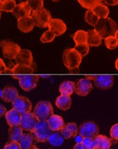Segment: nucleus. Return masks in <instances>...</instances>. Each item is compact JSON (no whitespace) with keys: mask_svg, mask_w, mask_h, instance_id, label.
<instances>
[{"mask_svg":"<svg viewBox=\"0 0 118 149\" xmlns=\"http://www.w3.org/2000/svg\"><path fill=\"white\" fill-rule=\"evenodd\" d=\"M94 27V29L98 33L102 39L108 36H114L118 29L116 22L109 17L99 19Z\"/></svg>","mask_w":118,"mask_h":149,"instance_id":"obj_1","label":"nucleus"},{"mask_svg":"<svg viewBox=\"0 0 118 149\" xmlns=\"http://www.w3.org/2000/svg\"><path fill=\"white\" fill-rule=\"evenodd\" d=\"M82 56L74 48L64 50L62 56L64 64L71 72L78 70L79 67L82 63Z\"/></svg>","mask_w":118,"mask_h":149,"instance_id":"obj_2","label":"nucleus"},{"mask_svg":"<svg viewBox=\"0 0 118 149\" xmlns=\"http://www.w3.org/2000/svg\"><path fill=\"white\" fill-rule=\"evenodd\" d=\"M53 131L49 127L47 120H39L31 132L37 142L46 143L48 141L50 135Z\"/></svg>","mask_w":118,"mask_h":149,"instance_id":"obj_3","label":"nucleus"},{"mask_svg":"<svg viewBox=\"0 0 118 149\" xmlns=\"http://www.w3.org/2000/svg\"><path fill=\"white\" fill-rule=\"evenodd\" d=\"M33 113L38 121L48 120L54 114V109L50 102L40 101L35 106Z\"/></svg>","mask_w":118,"mask_h":149,"instance_id":"obj_4","label":"nucleus"},{"mask_svg":"<svg viewBox=\"0 0 118 149\" xmlns=\"http://www.w3.org/2000/svg\"><path fill=\"white\" fill-rule=\"evenodd\" d=\"M31 17L34 20L35 25L41 28L48 27L49 22L51 20L50 12L44 8L32 11Z\"/></svg>","mask_w":118,"mask_h":149,"instance_id":"obj_5","label":"nucleus"},{"mask_svg":"<svg viewBox=\"0 0 118 149\" xmlns=\"http://www.w3.org/2000/svg\"><path fill=\"white\" fill-rule=\"evenodd\" d=\"M86 78L93 80L95 86L101 90L111 88L114 82L113 75H88L86 76Z\"/></svg>","mask_w":118,"mask_h":149,"instance_id":"obj_6","label":"nucleus"},{"mask_svg":"<svg viewBox=\"0 0 118 149\" xmlns=\"http://www.w3.org/2000/svg\"><path fill=\"white\" fill-rule=\"evenodd\" d=\"M98 125L93 121H86L79 126V134L83 138H96L99 135Z\"/></svg>","mask_w":118,"mask_h":149,"instance_id":"obj_7","label":"nucleus"},{"mask_svg":"<svg viewBox=\"0 0 118 149\" xmlns=\"http://www.w3.org/2000/svg\"><path fill=\"white\" fill-rule=\"evenodd\" d=\"M0 46L2 48L3 55L5 58L8 60H14L21 48L17 44L8 41L3 40L0 42Z\"/></svg>","mask_w":118,"mask_h":149,"instance_id":"obj_8","label":"nucleus"},{"mask_svg":"<svg viewBox=\"0 0 118 149\" xmlns=\"http://www.w3.org/2000/svg\"><path fill=\"white\" fill-rule=\"evenodd\" d=\"M12 106L13 108L21 115L30 112L32 109L31 102L24 96H18L12 102Z\"/></svg>","mask_w":118,"mask_h":149,"instance_id":"obj_9","label":"nucleus"},{"mask_svg":"<svg viewBox=\"0 0 118 149\" xmlns=\"http://www.w3.org/2000/svg\"><path fill=\"white\" fill-rule=\"evenodd\" d=\"M38 122L34 114L30 112L21 115L19 125L23 130L31 133Z\"/></svg>","mask_w":118,"mask_h":149,"instance_id":"obj_10","label":"nucleus"},{"mask_svg":"<svg viewBox=\"0 0 118 149\" xmlns=\"http://www.w3.org/2000/svg\"><path fill=\"white\" fill-rule=\"evenodd\" d=\"M39 80V76L25 75L19 80L20 86L26 91H30L36 88Z\"/></svg>","mask_w":118,"mask_h":149,"instance_id":"obj_11","label":"nucleus"},{"mask_svg":"<svg viewBox=\"0 0 118 149\" xmlns=\"http://www.w3.org/2000/svg\"><path fill=\"white\" fill-rule=\"evenodd\" d=\"M93 89V86L91 80L87 78L79 80L75 84V92L80 96H87Z\"/></svg>","mask_w":118,"mask_h":149,"instance_id":"obj_12","label":"nucleus"},{"mask_svg":"<svg viewBox=\"0 0 118 149\" xmlns=\"http://www.w3.org/2000/svg\"><path fill=\"white\" fill-rule=\"evenodd\" d=\"M16 64L31 65H33V56L32 52L27 49H21L15 58Z\"/></svg>","mask_w":118,"mask_h":149,"instance_id":"obj_13","label":"nucleus"},{"mask_svg":"<svg viewBox=\"0 0 118 149\" xmlns=\"http://www.w3.org/2000/svg\"><path fill=\"white\" fill-rule=\"evenodd\" d=\"M48 27L49 30L52 31L56 36H60L64 34L67 30V26L64 22L60 19H51Z\"/></svg>","mask_w":118,"mask_h":149,"instance_id":"obj_14","label":"nucleus"},{"mask_svg":"<svg viewBox=\"0 0 118 149\" xmlns=\"http://www.w3.org/2000/svg\"><path fill=\"white\" fill-rule=\"evenodd\" d=\"M18 26L20 31L24 33H29L33 30L35 24L31 15L24 17L18 19Z\"/></svg>","mask_w":118,"mask_h":149,"instance_id":"obj_15","label":"nucleus"},{"mask_svg":"<svg viewBox=\"0 0 118 149\" xmlns=\"http://www.w3.org/2000/svg\"><path fill=\"white\" fill-rule=\"evenodd\" d=\"M18 96V91L14 86H7L2 91L1 97L5 102L12 103Z\"/></svg>","mask_w":118,"mask_h":149,"instance_id":"obj_16","label":"nucleus"},{"mask_svg":"<svg viewBox=\"0 0 118 149\" xmlns=\"http://www.w3.org/2000/svg\"><path fill=\"white\" fill-rule=\"evenodd\" d=\"M32 10L27 2H21L15 6L12 14L18 19L27 16H30Z\"/></svg>","mask_w":118,"mask_h":149,"instance_id":"obj_17","label":"nucleus"},{"mask_svg":"<svg viewBox=\"0 0 118 149\" xmlns=\"http://www.w3.org/2000/svg\"><path fill=\"white\" fill-rule=\"evenodd\" d=\"M47 121L50 128L53 132L60 131L65 126L62 117L57 114H53Z\"/></svg>","mask_w":118,"mask_h":149,"instance_id":"obj_18","label":"nucleus"},{"mask_svg":"<svg viewBox=\"0 0 118 149\" xmlns=\"http://www.w3.org/2000/svg\"><path fill=\"white\" fill-rule=\"evenodd\" d=\"M5 116L7 123L10 127L19 125L21 114H20L17 111H16L13 108L7 112Z\"/></svg>","mask_w":118,"mask_h":149,"instance_id":"obj_19","label":"nucleus"},{"mask_svg":"<svg viewBox=\"0 0 118 149\" xmlns=\"http://www.w3.org/2000/svg\"><path fill=\"white\" fill-rule=\"evenodd\" d=\"M35 66L34 63L31 65L16 64L11 68L12 74H33L34 73Z\"/></svg>","mask_w":118,"mask_h":149,"instance_id":"obj_20","label":"nucleus"},{"mask_svg":"<svg viewBox=\"0 0 118 149\" xmlns=\"http://www.w3.org/2000/svg\"><path fill=\"white\" fill-rule=\"evenodd\" d=\"M111 141L107 136L98 135L95 138L94 149H110Z\"/></svg>","mask_w":118,"mask_h":149,"instance_id":"obj_21","label":"nucleus"},{"mask_svg":"<svg viewBox=\"0 0 118 149\" xmlns=\"http://www.w3.org/2000/svg\"><path fill=\"white\" fill-rule=\"evenodd\" d=\"M75 83L69 80L64 81L59 86V91L62 95L70 96L75 91Z\"/></svg>","mask_w":118,"mask_h":149,"instance_id":"obj_22","label":"nucleus"},{"mask_svg":"<svg viewBox=\"0 0 118 149\" xmlns=\"http://www.w3.org/2000/svg\"><path fill=\"white\" fill-rule=\"evenodd\" d=\"M87 33V44L90 46L97 47L102 44V38L95 29L89 30Z\"/></svg>","mask_w":118,"mask_h":149,"instance_id":"obj_23","label":"nucleus"},{"mask_svg":"<svg viewBox=\"0 0 118 149\" xmlns=\"http://www.w3.org/2000/svg\"><path fill=\"white\" fill-rule=\"evenodd\" d=\"M55 104L59 109L67 111L70 109L72 105V99L69 96L61 95L56 100Z\"/></svg>","mask_w":118,"mask_h":149,"instance_id":"obj_24","label":"nucleus"},{"mask_svg":"<svg viewBox=\"0 0 118 149\" xmlns=\"http://www.w3.org/2000/svg\"><path fill=\"white\" fill-rule=\"evenodd\" d=\"M34 137L32 133H27L23 134L18 143L22 149H29L31 148L34 143Z\"/></svg>","mask_w":118,"mask_h":149,"instance_id":"obj_25","label":"nucleus"},{"mask_svg":"<svg viewBox=\"0 0 118 149\" xmlns=\"http://www.w3.org/2000/svg\"><path fill=\"white\" fill-rule=\"evenodd\" d=\"M23 135V130L20 125L10 127L8 130V136L10 141H19L20 138Z\"/></svg>","mask_w":118,"mask_h":149,"instance_id":"obj_26","label":"nucleus"},{"mask_svg":"<svg viewBox=\"0 0 118 149\" xmlns=\"http://www.w3.org/2000/svg\"><path fill=\"white\" fill-rule=\"evenodd\" d=\"M64 138L61 132L56 131L53 132L50 135L48 141L53 146H60L64 143Z\"/></svg>","mask_w":118,"mask_h":149,"instance_id":"obj_27","label":"nucleus"},{"mask_svg":"<svg viewBox=\"0 0 118 149\" xmlns=\"http://www.w3.org/2000/svg\"><path fill=\"white\" fill-rule=\"evenodd\" d=\"M92 10L99 19L108 17L109 13V10L108 7L101 3L95 6Z\"/></svg>","mask_w":118,"mask_h":149,"instance_id":"obj_28","label":"nucleus"},{"mask_svg":"<svg viewBox=\"0 0 118 149\" xmlns=\"http://www.w3.org/2000/svg\"><path fill=\"white\" fill-rule=\"evenodd\" d=\"M88 33L84 30L77 31L73 35V40L76 44L87 43Z\"/></svg>","mask_w":118,"mask_h":149,"instance_id":"obj_29","label":"nucleus"},{"mask_svg":"<svg viewBox=\"0 0 118 149\" xmlns=\"http://www.w3.org/2000/svg\"><path fill=\"white\" fill-rule=\"evenodd\" d=\"M84 19L86 23L91 26H95L98 22L99 18L95 14L92 10H88L84 15Z\"/></svg>","mask_w":118,"mask_h":149,"instance_id":"obj_30","label":"nucleus"},{"mask_svg":"<svg viewBox=\"0 0 118 149\" xmlns=\"http://www.w3.org/2000/svg\"><path fill=\"white\" fill-rule=\"evenodd\" d=\"M16 6L15 0H3L1 10L6 12H12Z\"/></svg>","mask_w":118,"mask_h":149,"instance_id":"obj_31","label":"nucleus"},{"mask_svg":"<svg viewBox=\"0 0 118 149\" xmlns=\"http://www.w3.org/2000/svg\"><path fill=\"white\" fill-rule=\"evenodd\" d=\"M102 1V0H78L80 5L88 10H92L95 6L101 3Z\"/></svg>","mask_w":118,"mask_h":149,"instance_id":"obj_32","label":"nucleus"},{"mask_svg":"<svg viewBox=\"0 0 118 149\" xmlns=\"http://www.w3.org/2000/svg\"><path fill=\"white\" fill-rule=\"evenodd\" d=\"M104 44L109 50H114L118 47V41L114 36H111L104 39Z\"/></svg>","mask_w":118,"mask_h":149,"instance_id":"obj_33","label":"nucleus"},{"mask_svg":"<svg viewBox=\"0 0 118 149\" xmlns=\"http://www.w3.org/2000/svg\"><path fill=\"white\" fill-rule=\"evenodd\" d=\"M74 49L82 56V57H83L88 54L90 50V46L87 43L76 44L74 46Z\"/></svg>","mask_w":118,"mask_h":149,"instance_id":"obj_34","label":"nucleus"},{"mask_svg":"<svg viewBox=\"0 0 118 149\" xmlns=\"http://www.w3.org/2000/svg\"><path fill=\"white\" fill-rule=\"evenodd\" d=\"M32 11L43 8V0H27L26 2Z\"/></svg>","mask_w":118,"mask_h":149,"instance_id":"obj_35","label":"nucleus"},{"mask_svg":"<svg viewBox=\"0 0 118 149\" xmlns=\"http://www.w3.org/2000/svg\"><path fill=\"white\" fill-rule=\"evenodd\" d=\"M56 35L50 30H47L44 32L40 37V41L43 43H48L53 41Z\"/></svg>","mask_w":118,"mask_h":149,"instance_id":"obj_36","label":"nucleus"},{"mask_svg":"<svg viewBox=\"0 0 118 149\" xmlns=\"http://www.w3.org/2000/svg\"><path fill=\"white\" fill-rule=\"evenodd\" d=\"M82 144L85 149H94L95 148V138L91 137L83 138Z\"/></svg>","mask_w":118,"mask_h":149,"instance_id":"obj_37","label":"nucleus"},{"mask_svg":"<svg viewBox=\"0 0 118 149\" xmlns=\"http://www.w3.org/2000/svg\"><path fill=\"white\" fill-rule=\"evenodd\" d=\"M65 126L71 132L72 134V138H75L77 135L78 133L79 128L76 123L73 122L69 123L66 125H65Z\"/></svg>","mask_w":118,"mask_h":149,"instance_id":"obj_38","label":"nucleus"},{"mask_svg":"<svg viewBox=\"0 0 118 149\" xmlns=\"http://www.w3.org/2000/svg\"><path fill=\"white\" fill-rule=\"evenodd\" d=\"M4 149H22L18 141H11L5 145Z\"/></svg>","mask_w":118,"mask_h":149,"instance_id":"obj_39","label":"nucleus"},{"mask_svg":"<svg viewBox=\"0 0 118 149\" xmlns=\"http://www.w3.org/2000/svg\"><path fill=\"white\" fill-rule=\"evenodd\" d=\"M110 135L112 139L118 140V123L112 127L110 130Z\"/></svg>","mask_w":118,"mask_h":149,"instance_id":"obj_40","label":"nucleus"},{"mask_svg":"<svg viewBox=\"0 0 118 149\" xmlns=\"http://www.w3.org/2000/svg\"><path fill=\"white\" fill-rule=\"evenodd\" d=\"M60 132L64 139H69L72 138V134L71 132L67 129V128L66 126H64V128L60 130Z\"/></svg>","mask_w":118,"mask_h":149,"instance_id":"obj_41","label":"nucleus"},{"mask_svg":"<svg viewBox=\"0 0 118 149\" xmlns=\"http://www.w3.org/2000/svg\"><path fill=\"white\" fill-rule=\"evenodd\" d=\"M2 73H12L11 70L7 68L3 61L0 58V74Z\"/></svg>","mask_w":118,"mask_h":149,"instance_id":"obj_42","label":"nucleus"},{"mask_svg":"<svg viewBox=\"0 0 118 149\" xmlns=\"http://www.w3.org/2000/svg\"><path fill=\"white\" fill-rule=\"evenodd\" d=\"M105 3L109 6H116L118 5V0H102Z\"/></svg>","mask_w":118,"mask_h":149,"instance_id":"obj_43","label":"nucleus"},{"mask_svg":"<svg viewBox=\"0 0 118 149\" xmlns=\"http://www.w3.org/2000/svg\"><path fill=\"white\" fill-rule=\"evenodd\" d=\"M7 113V109L3 104H0V117L5 116Z\"/></svg>","mask_w":118,"mask_h":149,"instance_id":"obj_44","label":"nucleus"},{"mask_svg":"<svg viewBox=\"0 0 118 149\" xmlns=\"http://www.w3.org/2000/svg\"><path fill=\"white\" fill-rule=\"evenodd\" d=\"M73 149H85L82 143H77L74 146Z\"/></svg>","mask_w":118,"mask_h":149,"instance_id":"obj_45","label":"nucleus"},{"mask_svg":"<svg viewBox=\"0 0 118 149\" xmlns=\"http://www.w3.org/2000/svg\"><path fill=\"white\" fill-rule=\"evenodd\" d=\"M75 138V140H76L77 143H82V140H83V138L82 136H80L79 135V136H76Z\"/></svg>","mask_w":118,"mask_h":149,"instance_id":"obj_46","label":"nucleus"},{"mask_svg":"<svg viewBox=\"0 0 118 149\" xmlns=\"http://www.w3.org/2000/svg\"><path fill=\"white\" fill-rule=\"evenodd\" d=\"M24 75H14L12 76V78H14L15 79H19V80Z\"/></svg>","mask_w":118,"mask_h":149,"instance_id":"obj_47","label":"nucleus"},{"mask_svg":"<svg viewBox=\"0 0 118 149\" xmlns=\"http://www.w3.org/2000/svg\"><path fill=\"white\" fill-rule=\"evenodd\" d=\"M115 68H116V69L118 70V58L117 60H116V61H115Z\"/></svg>","mask_w":118,"mask_h":149,"instance_id":"obj_48","label":"nucleus"},{"mask_svg":"<svg viewBox=\"0 0 118 149\" xmlns=\"http://www.w3.org/2000/svg\"><path fill=\"white\" fill-rule=\"evenodd\" d=\"M114 36H115V38L117 39V40H118V29L117 31V32L115 33V35H114Z\"/></svg>","mask_w":118,"mask_h":149,"instance_id":"obj_49","label":"nucleus"},{"mask_svg":"<svg viewBox=\"0 0 118 149\" xmlns=\"http://www.w3.org/2000/svg\"><path fill=\"white\" fill-rule=\"evenodd\" d=\"M29 149H39L38 148H37L35 145H32L31 148H30Z\"/></svg>","mask_w":118,"mask_h":149,"instance_id":"obj_50","label":"nucleus"},{"mask_svg":"<svg viewBox=\"0 0 118 149\" xmlns=\"http://www.w3.org/2000/svg\"><path fill=\"white\" fill-rule=\"evenodd\" d=\"M2 2H3V1H2V0H0V10H1V7H2Z\"/></svg>","mask_w":118,"mask_h":149,"instance_id":"obj_51","label":"nucleus"},{"mask_svg":"<svg viewBox=\"0 0 118 149\" xmlns=\"http://www.w3.org/2000/svg\"><path fill=\"white\" fill-rule=\"evenodd\" d=\"M21 2H26L27 0H19Z\"/></svg>","mask_w":118,"mask_h":149,"instance_id":"obj_52","label":"nucleus"},{"mask_svg":"<svg viewBox=\"0 0 118 149\" xmlns=\"http://www.w3.org/2000/svg\"><path fill=\"white\" fill-rule=\"evenodd\" d=\"M53 1H54V2H58V1H60V0H52Z\"/></svg>","mask_w":118,"mask_h":149,"instance_id":"obj_53","label":"nucleus"},{"mask_svg":"<svg viewBox=\"0 0 118 149\" xmlns=\"http://www.w3.org/2000/svg\"><path fill=\"white\" fill-rule=\"evenodd\" d=\"M1 94H2V91H1L0 90V96H1Z\"/></svg>","mask_w":118,"mask_h":149,"instance_id":"obj_54","label":"nucleus"},{"mask_svg":"<svg viewBox=\"0 0 118 149\" xmlns=\"http://www.w3.org/2000/svg\"><path fill=\"white\" fill-rule=\"evenodd\" d=\"M0 18H1V13H0Z\"/></svg>","mask_w":118,"mask_h":149,"instance_id":"obj_55","label":"nucleus"}]
</instances>
